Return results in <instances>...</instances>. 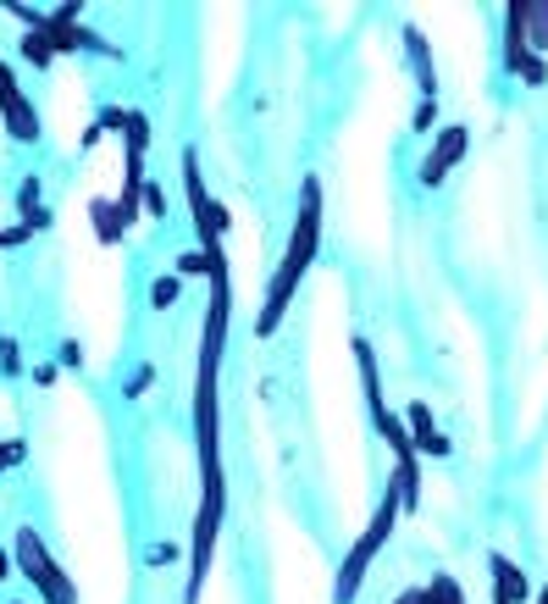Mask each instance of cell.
Instances as JSON below:
<instances>
[{"label": "cell", "mask_w": 548, "mask_h": 604, "mask_svg": "<svg viewBox=\"0 0 548 604\" xmlns=\"http://www.w3.org/2000/svg\"><path fill=\"white\" fill-rule=\"evenodd\" d=\"M316 256H322V178L310 173V178L299 184V217H294L288 250H283V261H277V272H272V289H266V305H261V322H255L261 339H272V333L283 327V316H288V305H294V289L305 283V272L316 267Z\"/></svg>", "instance_id": "obj_1"}, {"label": "cell", "mask_w": 548, "mask_h": 604, "mask_svg": "<svg viewBox=\"0 0 548 604\" xmlns=\"http://www.w3.org/2000/svg\"><path fill=\"white\" fill-rule=\"evenodd\" d=\"M399 499H393V488L382 493V504H377V516H371V527L349 543V554H344V565H338V576H333V598L338 604H355L360 598V587H366V571H371V560L382 554V543L393 538V527H399Z\"/></svg>", "instance_id": "obj_2"}, {"label": "cell", "mask_w": 548, "mask_h": 604, "mask_svg": "<svg viewBox=\"0 0 548 604\" xmlns=\"http://www.w3.org/2000/svg\"><path fill=\"white\" fill-rule=\"evenodd\" d=\"M12 565L34 582V593L45 598V604H78V587H73V576L56 565V554L45 549V538L34 532V527H18V543H12Z\"/></svg>", "instance_id": "obj_3"}, {"label": "cell", "mask_w": 548, "mask_h": 604, "mask_svg": "<svg viewBox=\"0 0 548 604\" xmlns=\"http://www.w3.org/2000/svg\"><path fill=\"white\" fill-rule=\"evenodd\" d=\"M222 516H228V493H200V510H194V538H189V593H183V604H200V587H205L211 560H217Z\"/></svg>", "instance_id": "obj_4"}, {"label": "cell", "mask_w": 548, "mask_h": 604, "mask_svg": "<svg viewBox=\"0 0 548 604\" xmlns=\"http://www.w3.org/2000/svg\"><path fill=\"white\" fill-rule=\"evenodd\" d=\"M183 195H189V217H194V239H200V250L222 244V233H228V211L211 200V189H205V178H200V156H194V150H183Z\"/></svg>", "instance_id": "obj_5"}, {"label": "cell", "mask_w": 548, "mask_h": 604, "mask_svg": "<svg viewBox=\"0 0 548 604\" xmlns=\"http://www.w3.org/2000/svg\"><path fill=\"white\" fill-rule=\"evenodd\" d=\"M465 145H471V134H465L460 123L438 128V139H432V150H426V162H421V189H438V184H443V178L460 167Z\"/></svg>", "instance_id": "obj_6"}, {"label": "cell", "mask_w": 548, "mask_h": 604, "mask_svg": "<svg viewBox=\"0 0 548 604\" xmlns=\"http://www.w3.org/2000/svg\"><path fill=\"white\" fill-rule=\"evenodd\" d=\"M487 571H493V604H531V598H537L531 582H526V571H520L509 554H493Z\"/></svg>", "instance_id": "obj_7"}, {"label": "cell", "mask_w": 548, "mask_h": 604, "mask_svg": "<svg viewBox=\"0 0 548 604\" xmlns=\"http://www.w3.org/2000/svg\"><path fill=\"white\" fill-rule=\"evenodd\" d=\"M404 51H410V73H415V90H421V101H438V67H432L426 34H421L415 23L404 29Z\"/></svg>", "instance_id": "obj_8"}, {"label": "cell", "mask_w": 548, "mask_h": 604, "mask_svg": "<svg viewBox=\"0 0 548 604\" xmlns=\"http://www.w3.org/2000/svg\"><path fill=\"white\" fill-rule=\"evenodd\" d=\"M404 433H410V449H415V455H449V438L432 427V410H426L421 399L404 410Z\"/></svg>", "instance_id": "obj_9"}, {"label": "cell", "mask_w": 548, "mask_h": 604, "mask_svg": "<svg viewBox=\"0 0 548 604\" xmlns=\"http://www.w3.org/2000/svg\"><path fill=\"white\" fill-rule=\"evenodd\" d=\"M0 123H7V134L18 139V145H40V117H34V106L23 101V95H12V101H0Z\"/></svg>", "instance_id": "obj_10"}, {"label": "cell", "mask_w": 548, "mask_h": 604, "mask_svg": "<svg viewBox=\"0 0 548 604\" xmlns=\"http://www.w3.org/2000/svg\"><path fill=\"white\" fill-rule=\"evenodd\" d=\"M526 56V0H509L504 7V67L515 73Z\"/></svg>", "instance_id": "obj_11"}, {"label": "cell", "mask_w": 548, "mask_h": 604, "mask_svg": "<svg viewBox=\"0 0 548 604\" xmlns=\"http://www.w3.org/2000/svg\"><path fill=\"white\" fill-rule=\"evenodd\" d=\"M393 499H399V510H415L421 504V455H404L399 466H393Z\"/></svg>", "instance_id": "obj_12"}, {"label": "cell", "mask_w": 548, "mask_h": 604, "mask_svg": "<svg viewBox=\"0 0 548 604\" xmlns=\"http://www.w3.org/2000/svg\"><path fill=\"white\" fill-rule=\"evenodd\" d=\"M40 200H45V184H40V178H23V184H18V211H23V228H34V233L51 228V211H45Z\"/></svg>", "instance_id": "obj_13"}, {"label": "cell", "mask_w": 548, "mask_h": 604, "mask_svg": "<svg viewBox=\"0 0 548 604\" xmlns=\"http://www.w3.org/2000/svg\"><path fill=\"white\" fill-rule=\"evenodd\" d=\"M526 51L531 56L548 51V7H531V0H526Z\"/></svg>", "instance_id": "obj_14"}, {"label": "cell", "mask_w": 548, "mask_h": 604, "mask_svg": "<svg viewBox=\"0 0 548 604\" xmlns=\"http://www.w3.org/2000/svg\"><path fill=\"white\" fill-rule=\"evenodd\" d=\"M178 300H183V278H172V272H167V278H156V283H150V305H156V311H167V305H178Z\"/></svg>", "instance_id": "obj_15"}, {"label": "cell", "mask_w": 548, "mask_h": 604, "mask_svg": "<svg viewBox=\"0 0 548 604\" xmlns=\"http://www.w3.org/2000/svg\"><path fill=\"white\" fill-rule=\"evenodd\" d=\"M421 593H426V604H465L460 582H454V576H443V571H438V576H432V587H421Z\"/></svg>", "instance_id": "obj_16"}, {"label": "cell", "mask_w": 548, "mask_h": 604, "mask_svg": "<svg viewBox=\"0 0 548 604\" xmlns=\"http://www.w3.org/2000/svg\"><path fill=\"white\" fill-rule=\"evenodd\" d=\"M515 79H520V84H531V90H542V84H548V62L526 51V56H520V67H515Z\"/></svg>", "instance_id": "obj_17"}, {"label": "cell", "mask_w": 548, "mask_h": 604, "mask_svg": "<svg viewBox=\"0 0 548 604\" xmlns=\"http://www.w3.org/2000/svg\"><path fill=\"white\" fill-rule=\"evenodd\" d=\"M51 56H56V51H51L40 34H23V62H34V67H51Z\"/></svg>", "instance_id": "obj_18"}, {"label": "cell", "mask_w": 548, "mask_h": 604, "mask_svg": "<svg viewBox=\"0 0 548 604\" xmlns=\"http://www.w3.org/2000/svg\"><path fill=\"white\" fill-rule=\"evenodd\" d=\"M0 366H7V377H23V355H18V339H0Z\"/></svg>", "instance_id": "obj_19"}, {"label": "cell", "mask_w": 548, "mask_h": 604, "mask_svg": "<svg viewBox=\"0 0 548 604\" xmlns=\"http://www.w3.org/2000/svg\"><path fill=\"white\" fill-rule=\"evenodd\" d=\"M139 200H145V211H150V217H167V189H161V184H145V195H139Z\"/></svg>", "instance_id": "obj_20"}, {"label": "cell", "mask_w": 548, "mask_h": 604, "mask_svg": "<svg viewBox=\"0 0 548 604\" xmlns=\"http://www.w3.org/2000/svg\"><path fill=\"white\" fill-rule=\"evenodd\" d=\"M150 383H156V366H139V372L128 377V388H123V394H128V399H139V394H150Z\"/></svg>", "instance_id": "obj_21"}, {"label": "cell", "mask_w": 548, "mask_h": 604, "mask_svg": "<svg viewBox=\"0 0 548 604\" xmlns=\"http://www.w3.org/2000/svg\"><path fill=\"white\" fill-rule=\"evenodd\" d=\"M432 123H438V101H421L415 106V134H432Z\"/></svg>", "instance_id": "obj_22"}, {"label": "cell", "mask_w": 548, "mask_h": 604, "mask_svg": "<svg viewBox=\"0 0 548 604\" xmlns=\"http://www.w3.org/2000/svg\"><path fill=\"white\" fill-rule=\"evenodd\" d=\"M95 222H101V239H117V228H123L112 206H95Z\"/></svg>", "instance_id": "obj_23"}, {"label": "cell", "mask_w": 548, "mask_h": 604, "mask_svg": "<svg viewBox=\"0 0 548 604\" xmlns=\"http://www.w3.org/2000/svg\"><path fill=\"white\" fill-rule=\"evenodd\" d=\"M12 95H23V90H18V73L0 62V101H12Z\"/></svg>", "instance_id": "obj_24"}, {"label": "cell", "mask_w": 548, "mask_h": 604, "mask_svg": "<svg viewBox=\"0 0 548 604\" xmlns=\"http://www.w3.org/2000/svg\"><path fill=\"white\" fill-rule=\"evenodd\" d=\"M200 272H205V256H200V250L178 261V278H200Z\"/></svg>", "instance_id": "obj_25"}, {"label": "cell", "mask_w": 548, "mask_h": 604, "mask_svg": "<svg viewBox=\"0 0 548 604\" xmlns=\"http://www.w3.org/2000/svg\"><path fill=\"white\" fill-rule=\"evenodd\" d=\"M62 366H84V344H78V339L62 344Z\"/></svg>", "instance_id": "obj_26"}, {"label": "cell", "mask_w": 548, "mask_h": 604, "mask_svg": "<svg viewBox=\"0 0 548 604\" xmlns=\"http://www.w3.org/2000/svg\"><path fill=\"white\" fill-rule=\"evenodd\" d=\"M172 560H178L172 543H156V549H150V565H172Z\"/></svg>", "instance_id": "obj_27"}, {"label": "cell", "mask_w": 548, "mask_h": 604, "mask_svg": "<svg viewBox=\"0 0 548 604\" xmlns=\"http://www.w3.org/2000/svg\"><path fill=\"white\" fill-rule=\"evenodd\" d=\"M18 460H23V444H0V471L18 466Z\"/></svg>", "instance_id": "obj_28"}, {"label": "cell", "mask_w": 548, "mask_h": 604, "mask_svg": "<svg viewBox=\"0 0 548 604\" xmlns=\"http://www.w3.org/2000/svg\"><path fill=\"white\" fill-rule=\"evenodd\" d=\"M393 604H426V593H399Z\"/></svg>", "instance_id": "obj_29"}, {"label": "cell", "mask_w": 548, "mask_h": 604, "mask_svg": "<svg viewBox=\"0 0 548 604\" xmlns=\"http://www.w3.org/2000/svg\"><path fill=\"white\" fill-rule=\"evenodd\" d=\"M12 571V560H7V549H0V576H7Z\"/></svg>", "instance_id": "obj_30"}, {"label": "cell", "mask_w": 548, "mask_h": 604, "mask_svg": "<svg viewBox=\"0 0 548 604\" xmlns=\"http://www.w3.org/2000/svg\"><path fill=\"white\" fill-rule=\"evenodd\" d=\"M531 604H548V587H542V593H537V598H531Z\"/></svg>", "instance_id": "obj_31"}]
</instances>
